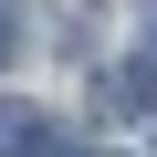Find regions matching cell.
<instances>
[{"label": "cell", "mask_w": 157, "mask_h": 157, "mask_svg": "<svg viewBox=\"0 0 157 157\" xmlns=\"http://www.w3.org/2000/svg\"><path fill=\"white\" fill-rule=\"evenodd\" d=\"M32 147V105H0V157H21Z\"/></svg>", "instance_id": "obj_2"}, {"label": "cell", "mask_w": 157, "mask_h": 157, "mask_svg": "<svg viewBox=\"0 0 157 157\" xmlns=\"http://www.w3.org/2000/svg\"><path fill=\"white\" fill-rule=\"evenodd\" d=\"M147 63H157V42H147Z\"/></svg>", "instance_id": "obj_3"}, {"label": "cell", "mask_w": 157, "mask_h": 157, "mask_svg": "<svg viewBox=\"0 0 157 157\" xmlns=\"http://www.w3.org/2000/svg\"><path fill=\"white\" fill-rule=\"evenodd\" d=\"M147 94H157V63H126V73H105V84H94V105H105V115H136Z\"/></svg>", "instance_id": "obj_1"}]
</instances>
